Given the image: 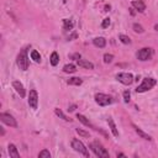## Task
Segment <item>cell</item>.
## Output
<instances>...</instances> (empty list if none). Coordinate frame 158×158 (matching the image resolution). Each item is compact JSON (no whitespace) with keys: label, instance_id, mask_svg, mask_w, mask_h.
Wrapping results in <instances>:
<instances>
[{"label":"cell","instance_id":"30bf717a","mask_svg":"<svg viewBox=\"0 0 158 158\" xmlns=\"http://www.w3.org/2000/svg\"><path fill=\"white\" fill-rule=\"evenodd\" d=\"M12 86H14V89L16 90V93H17L21 98H25L26 91H25V88H23V85H22L21 81H19V80H14V81H12Z\"/></svg>","mask_w":158,"mask_h":158},{"label":"cell","instance_id":"44dd1931","mask_svg":"<svg viewBox=\"0 0 158 158\" xmlns=\"http://www.w3.org/2000/svg\"><path fill=\"white\" fill-rule=\"evenodd\" d=\"M75 70H77V68H75L74 64H65L63 67V72L64 73H75Z\"/></svg>","mask_w":158,"mask_h":158},{"label":"cell","instance_id":"d6a6232c","mask_svg":"<svg viewBox=\"0 0 158 158\" xmlns=\"http://www.w3.org/2000/svg\"><path fill=\"white\" fill-rule=\"evenodd\" d=\"M117 157H125V154L123 153H117Z\"/></svg>","mask_w":158,"mask_h":158},{"label":"cell","instance_id":"1f68e13d","mask_svg":"<svg viewBox=\"0 0 158 158\" xmlns=\"http://www.w3.org/2000/svg\"><path fill=\"white\" fill-rule=\"evenodd\" d=\"M75 109H77V105H70V106L68 107V111H69V112H73Z\"/></svg>","mask_w":158,"mask_h":158},{"label":"cell","instance_id":"6da1fadb","mask_svg":"<svg viewBox=\"0 0 158 158\" xmlns=\"http://www.w3.org/2000/svg\"><path fill=\"white\" fill-rule=\"evenodd\" d=\"M16 63H17V67L21 69V70H27L28 69V58H27V47L26 48H22L17 56V59H16Z\"/></svg>","mask_w":158,"mask_h":158},{"label":"cell","instance_id":"484cf974","mask_svg":"<svg viewBox=\"0 0 158 158\" xmlns=\"http://www.w3.org/2000/svg\"><path fill=\"white\" fill-rule=\"evenodd\" d=\"M132 27H133V31H135V32H137V33H142V32L144 31V30H143V27H142L139 23H133V26H132Z\"/></svg>","mask_w":158,"mask_h":158},{"label":"cell","instance_id":"52a82bcc","mask_svg":"<svg viewBox=\"0 0 158 158\" xmlns=\"http://www.w3.org/2000/svg\"><path fill=\"white\" fill-rule=\"evenodd\" d=\"M116 79L120 83H122L123 85H131L133 83V80H135L133 79V75L131 73H118L116 75Z\"/></svg>","mask_w":158,"mask_h":158},{"label":"cell","instance_id":"277c9868","mask_svg":"<svg viewBox=\"0 0 158 158\" xmlns=\"http://www.w3.org/2000/svg\"><path fill=\"white\" fill-rule=\"evenodd\" d=\"M72 148L75 151V152H79L80 154H83L84 157H89V152H88V148L85 147V144L79 141L78 138H73L72 139Z\"/></svg>","mask_w":158,"mask_h":158},{"label":"cell","instance_id":"5bb4252c","mask_svg":"<svg viewBox=\"0 0 158 158\" xmlns=\"http://www.w3.org/2000/svg\"><path fill=\"white\" fill-rule=\"evenodd\" d=\"M93 43L95 47H99V48H104L106 46V40L104 37H95L93 40Z\"/></svg>","mask_w":158,"mask_h":158},{"label":"cell","instance_id":"d4e9b609","mask_svg":"<svg viewBox=\"0 0 158 158\" xmlns=\"http://www.w3.org/2000/svg\"><path fill=\"white\" fill-rule=\"evenodd\" d=\"M38 158H51V153L48 149H42L38 153Z\"/></svg>","mask_w":158,"mask_h":158},{"label":"cell","instance_id":"836d02e7","mask_svg":"<svg viewBox=\"0 0 158 158\" xmlns=\"http://www.w3.org/2000/svg\"><path fill=\"white\" fill-rule=\"evenodd\" d=\"M154 30H156V31H158V23H156V25H154Z\"/></svg>","mask_w":158,"mask_h":158},{"label":"cell","instance_id":"ba28073f","mask_svg":"<svg viewBox=\"0 0 158 158\" xmlns=\"http://www.w3.org/2000/svg\"><path fill=\"white\" fill-rule=\"evenodd\" d=\"M152 54H153V51H152V48H149V47H144V48H142V49H139L138 52H137V59H139V60H148L151 57H152Z\"/></svg>","mask_w":158,"mask_h":158},{"label":"cell","instance_id":"cb8c5ba5","mask_svg":"<svg viewBox=\"0 0 158 158\" xmlns=\"http://www.w3.org/2000/svg\"><path fill=\"white\" fill-rule=\"evenodd\" d=\"M118 40L123 43V44H130L131 43V40H130V37L128 36H126V35H118Z\"/></svg>","mask_w":158,"mask_h":158},{"label":"cell","instance_id":"7c38bea8","mask_svg":"<svg viewBox=\"0 0 158 158\" xmlns=\"http://www.w3.org/2000/svg\"><path fill=\"white\" fill-rule=\"evenodd\" d=\"M132 6H133L138 12H143V11L146 10V5H144V2L141 1V0H135V1H132Z\"/></svg>","mask_w":158,"mask_h":158},{"label":"cell","instance_id":"2e32d148","mask_svg":"<svg viewBox=\"0 0 158 158\" xmlns=\"http://www.w3.org/2000/svg\"><path fill=\"white\" fill-rule=\"evenodd\" d=\"M77 118L83 123V125H85V126H88V127H91V128H94V130H96L94 126H93V123L89 121V118H86L84 115H81V114H78L77 115Z\"/></svg>","mask_w":158,"mask_h":158},{"label":"cell","instance_id":"e575fe53","mask_svg":"<svg viewBox=\"0 0 158 158\" xmlns=\"http://www.w3.org/2000/svg\"><path fill=\"white\" fill-rule=\"evenodd\" d=\"M65 1H67V0H63V2H65Z\"/></svg>","mask_w":158,"mask_h":158},{"label":"cell","instance_id":"4dcf8cb0","mask_svg":"<svg viewBox=\"0 0 158 158\" xmlns=\"http://www.w3.org/2000/svg\"><path fill=\"white\" fill-rule=\"evenodd\" d=\"M70 58H72V59L78 60V59H80V54H79V53H74V54H72V56H70Z\"/></svg>","mask_w":158,"mask_h":158},{"label":"cell","instance_id":"9a60e30c","mask_svg":"<svg viewBox=\"0 0 158 158\" xmlns=\"http://www.w3.org/2000/svg\"><path fill=\"white\" fill-rule=\"evenodd\" d=\"M77 63H78L79 67H83V68H85V69H94V64H93L91 62H89V60H85V59H78Z\"/></svg>","mask_w":158,"mask_h":158},{"label":"cell","instance_id":"ffe728a7","mask_svg":"<svg viewBox=\"0 0 158 158\" xmlns=\"http://www.w3.org/2000/svg\"><path fill=\"white\" fill-rule=\"evenodd\" d=\"M67 83H68L69 85H81V83H83V80H81L80 78H77V77H73V78H69V79L67 80Z\"/></svg>","mask_w":158,"mask_h":158},{"label":"cell","instance_id":"5b68a950","mask_svg":"<svg viewBox=\"0 0 158 158\" xmlns=\"http://www.w3.org/2000/svg\"><path fill=\"white\" fill-rule=\"evenodd\" d=\"M95 101L100 106H107V105L112 104L114 99L110 95H106V94H102V93H98V94H95Z\"/></svg>","mask_w":158,"mask_h":158},{"label":"cell","instance_id":"3957f363","mask_svg":"<svg viewBox=\"0 0 158 158\" xmlns=\"http://www.w3.org/2000/svg\"><path fill=\"white\" fill-rule=\"evenodd\" d=\"M156 84H157V80L156 79H153V78H144L142 80V83L136 88V91L137 93H144V91L152 89Z\"/></svg>","mask_w":158,"mask_h":158},{"label":"cell","instance_id":"d6986e66","mask_svg":"<svg viewBox=\"0 0 158 158\" xmlns=\"http://www.w3.org/2000/svg\"><path fill=\"white\" fill-rule=\"evenodd\" d=\"M49 62H51V64H52L53 67H56V65L58 64V62H59V56H58V53H57V52H53V53L51 54Z\"/></svg>","mask_w":158,"mask_h":158},{"label":"cell","instance_id":"8992f818","mask_svg":"<svg viewBox=\"0 0 158 158\" xmlns=\"http://www.w3.org/2000/svg\"><path fill=\"white\" fill-rule=\"evenodd\" d=\"M0 120H1L2 123L7 125V126L17 127V122H16V120L14 118L12 115H10V114H7V112H1V114H0Z\"/></svg>","mask_w":158,"mask_h":158},{"label":"cell","instance_id":"7a4b0ae2","mask_svg":"<svg viewBox=\"0 0 158 158\" xmlns=\"http://www.w3.org/2000/svg\"><path fill=\"white\" fill-rule=\"evenodd\" d=\"M89 147H90V149L95 153V156L96 157H100V158H107V157H110V154H109V152L98 142V141H95V142H91L90 144H89Z\"/></svg>","mask_w":158,"mask_h":158},{"label":"cell","instance_id":"83f0119b","mask_svg":"<svg viewBox=\"0 0 158 158\" xmlns=\"http://www.w3.org/2000/svg\"><path fill=\"white\" fill-rule=\"evenodd\" d=\"M75 132H77L79 136H83V137H89V132L83 131V130H80V128H75Z\"/></svg>","mask_w":158,"mask_h":158},{"label":"cell","instance_id":"9c48e42d","mask_svg":"<svg viewBox=\"0 0 158 158\" xmlns=\"http://www.w3.org/2000/svg\"><path fill=\"white\" fill-rule=\"evenodd\" d=\"M37 104H38V94L35 89H32L30 90V94H28V105L32 109H37Z\"/></svg>","mask_w":158,"mask_h":158},{"label":"cell","instance_id":"e0dca14e","mask_svg":"<svg viewBox=\"0 0 158 158\" xmlns=\"http://www.w3.org/2000/svg\"><path fill=\"white\" fill-rule=\"evenodd\" d=\"M107 123H109V127H110V130H111L112 135H114L115 137H118V131H117L116 125H115V122H114V120H112L111 117H109V118H107Z\"/></svg>","mask_w":158,"mask_h":158},{"label":"cell","instance_id":"7402d4cb","mask_svg":"<svg viewBox=\"0 0 158 158\" xmlns=\"http://www.w3.org/2000/svg\"><path fill=\"white\" fill-rule=\"evenodd\" d=\"M54 114H56L58 117L63 118L64 121H72V118H69L68 116H65V115H64V112H63L62 110H59V109H54Z\"/></svg>","mask_w":158,"mask_h":158},{"label":"cell","instance_id":"f1b7e54d","mask_svg":"<svg viewBox=\"0 0 158 158\" xmlns=\"http://www.w3.org/2000/svg\"><path fill=\"white\" fill-rule=\"evenodd\" d=\"M130 98H131L130 90H125L123 91V100H125V102H128L130 101Z\"/></svg>","mask_w":158,"mask_h":158},{"label":"cell","instance_id":"4fadbf2b","mask_svg":"<svg viewBox=\"0 0 158 158\" xmlns=\"http://www.w3.org/2000/svg\"><path fill=\"white\" fill-rule=\"evenodd\" d=\"M132 126H133V128H135V131H136V133L138 135V136H141L142 138H144V139H147V141H151L152 139V137L148 135V133H146V132H143L138 126H136L135 123H132Z\"/></svg>","mask_w":158,"mask_h":158},{"label":"cell","instance_id":"4316f807","mask_svg":"<svg viewBox=\"0 0 158 158\" xmlns=\"http://www.w3.org/2000/svg\"><path fill=\"white\" fill-rule=\"evenodd\" d=\"M112 59H114V56H112V54H110V53L104 54V62H105V63H111Z\"/></svg>","mask_w":158,"mask_h":158},{"label":"cell","instance_id":"ac0fdd59","mask_svg":"<svg viewBox=\"0 0 158 158\" xmlns=\"http://www.w3.org/2000/svg\"><path fill=\"white\" fill-rule=\"evenodd\" d=\"M74 27V22L72 21V20H68V19H63V28L65 30V31H68V30H72Z\"/></svg>","mask_w":158,"mask_h":158},{"label":"cell","instance_id":"f546056e","mask_svg":"<svg viewBox=\"0 0 158 158\" xmlns=\"http://www.w3.org/2000/svg\"><path fill=\"white\" fill-rule=\"evenodd\" d=\"M109 26H110V19L106 17V19H104V21H102L101 27H102V28H106V27H109Z\"/></svg>","mask_w":158,"mask_h":158},{"label":"cell","instance_id":"603a6c76","mask_svg":"<svg viewBox=\"0 0 158 158\" xmlns=\"http://www.w3.org/2000/svg\"><path fill=\"white\" fill-rule=\"evenodd\" d=\"M31 59H33L35 62H41V54H40V52H37L36 49H33L32 52H31Z\"/></svg>","mask_w":158,"mask_h":158},{"label":"cell","instance_id":"8fae6325","mask_svg":"<svg viewBox=\"0 0 158 158\" xmlns=\"http://www.w3.org/2000/svg\"><path fill=\"white\" fill-rule=\"evenodd\" d=\"M7 152H9V156L10 157H12V158H20V153H19V151H17V148H16L15 144H12V143L9 144Z\"/></svg>","mask_w":158,"mask_h":158}]
</instances>
